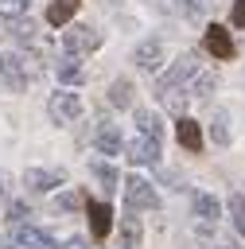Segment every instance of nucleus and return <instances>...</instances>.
<instances>
[{"label":"nucleus","mask_w":245,"mask_h":249,"mask_svg":"<svg viewBox=\"0 0 245 249\" xmlns=\"http://www.w3.org/2000/svg\"><path fill=\"white\" fill-rule=\"evenodd\" d=\"M8 31H12V39H16V43H23V47H35V51H43V47H47V39L39 35V27H35L31 19H19V16H16V19L8 23Z\"/></svg>","instance_id":"14"},{"label":"nucleus","mask_w":245,"mask_h":249,"mask_svg":"<svg viewBox=\"0 0 245 249\" xmlns=\"http://www.w3.org/2000/svg\"><path fill=\"white\" fill-rule=\"evenodd\" d=\"M8 191V171H0V195Z\"/></svg>","instance_id":"30"},{"label":"nucleus","mask_w":245,"mask_h":249,"mask_svg":"<svg viewBox=\"0 0 245 249\" xmlns=\"http://www.w3.org/2000/svg\"><path fill=\"white\" fill-rule=\"evenodd\" d=\"M183 89H187V97H206V93H214V89H218V74L198 70V74H194V78H191Z\"/></svg>","instance_id":"17"},{"label":"nucleus","mask_w":245,"mask_h":249,"mask_svg":"<svg viewBox=\"0 0 245 249\" xmlns=\"http://www.w3.org/2000/svg\"><path fill=\"white\" fill-rule=\"evenodd\" d=\"M202 43H206V51H210L214 58H222V62L237 54V47H233V39H229V31H226L222 23H210L206 35H202Z\"/></svg>","instance_id":"9"},{"label":"nucleus","mask_w":245,"mask_h":249,"mask_svg":"<svg viewBox=\"0 0 245 249\" xmlns=\"http://www.w3.org/2000/svg\"><path fill=\"white\" fill-rule=\"evenodd\" d=\"M47 117L54 121V124H70V121H78L82 117V97L78 93H54L51 101H47Z\"/></svg>","instance_id":"6"},{"label":"nucleus","mask_w":245,"mask_h":249,"mask_svg":"<svg viewBox=\"0 0 245 249\" xmlns=\"http://www.w3.org/2000/svg\"><path fill=\"white\" fill-rule=\"evenodd\" d=\"M124 202H128V210H156L159 206L156 187L148 179H140V175H128L124 179Z\"/></svg>","instance_id":"3"},{"label":"nucleus","mask_w":245,"mask_h":249,"mask_svg":"<svg viewBox=\"0 0 245 249\" xmlns=\"http://www.w3.org/2000/svg\"><path fill=\"white\" fill-rule=\"evenodd\" d=\"M101 47V31H93L89 23H74L62 31V51L66 54H89Z\"/></svg>","instance_id":"1"},{"label":"nucleus","mask_w":245,"mask_h":249,"mask_svg":"<svg viewBox=\"0 0 245 249\" xmlns=\"http://www.w3.org/2000/svg\"><path fill=\"white\" fill-rule=\"evenodd\" d=\"M78 4H82V0H54V4L47 8V23H54V27L70 23V16L78 12Z\"/></svg>","instance_id":"19"},{"label":"nucleus","mask_w":245,"mask_h":249,"mask_svg":"<svg viewBox=\"0 0 245 249\" xmlns=\"http://www.w3.org/2000/svg\"><path fill=\"white\" fill-rule=\"evenodd\" d=\"M140 233H144L140 222H136L132 214H124V218H121V249H136V245H140Z\"/></svg>","instance_id":"20"},{"label":"nucleus","mask_w":245,"mask_h":249,"mask_svg":"<svg viewBox=\"0 0 245 249\" xmlns=\"http://www.w3.org/2000/svg\"><path fill=\"white\" fill-rule=\"evenodd\" d=\"M179 144L187 148V152H202V128H198V121H191V117H179Z\"/></svg>","instance_id":"16"},{"label":"nucleus","mask_w":245,"mask_h":249,"mask_svg":"<svg viewBox=\"0 0 245 249\" xmlns=\"http://www.w3.org/2000/svg\"><path fill=\"white\" fill-rule=\"evenodd\" d=\"M66 183V171L62 167H27L23 171V187L27 191H54Z\"/></svg>","instance_id":"8"},{"label":"nucleus","mask_w":245,"mask_h":249,"mask_svg":"<svg viewBox=\"0 0 245 249\" xmlns=\"http://www.w3.org/2000/svg\"><path fill=\"white\" fill-rule=\"evenodd\" d=\"M179 4H183L187 16H202V12H206V0H179Z\"/></svg>","instance_id":"28"},{"label":"nucleus","mask_w":245,"mask_h":249,"mask_svg":"<svg viewBox=\"0 0 245 249\" xmlns=\"http://www.w3.org/2000/svg\"><path fill=\"white\" fill-rule=\"evenodd\" d=\"M86 214H89V233L101 241V237H109V230H113V210H109V202H86Z\"/></svg>","instance_id":"13"},{"label":"nucleus","mask_w":245,"mask_h":249,"mask_svg":"<svg viewBox=\"0 0 245 249\" xmlns=\"http://www.w3.org/2000/svg\"><path fill=\"white\" fill-rule=\"evenodd\" d=\"M198 70H202V66H198V54H194V51H187L183 58H175V62H171V70H167V74H159L156 89H167V86H187Z\"/></svg>","instance_id":"5"},{"label":"nucleus","mask_w":245,"mask_h":249,"mask_svg":"<svg viewBox=\"0 0 245 249\" xmlns=\"http://www.w3.org/2000/svg\"><path fill=\"white\" fill-rule=\"evenodd\" d=\"M229 218H233V230L245 233V191L229 195Z\"/></svg>","instance_id":"23"},{"label":"nucleus","mask_w":245,"mask_h":249,"mask_svg":"<svg viewBox=\"0 0 245 249\" xmlns=\"http://www.w3.org/2000/svg\"><path fill=\"white\" fill-rule=\"evenodd\" d=\"M132 93H136V86H132L128 78H117V82L109 86V105H113V109H128V105H132Z\"/></svg>","instance_id":"18"},{"label":"nucleus","mask_w":245,"mask_h":249,"mask_svg":"<svg viewBox=\"0 0 245 249\" xmlns=\"http://www.w3.org/2000/svg\"><path fill=\"white\" fill-rule=\"evenodd\" d=\"M124 156L132 163H159V140L148 136V132H140V136L124 140Z\"/></svg>","instance_id":"7"},{"label":"nucleus","mask_w":245,"mask_h":249,"mask_svg":"<svg viewBox=\"0 0 245 249\" xmlns=\"http://www.w3.org/2000/svg\"><path fill=\"white\" fill-rule=\"evenodd\" d=\"M210 249H233V245H210Z\"/></svg>","instance_id":"32"},{"label":"nucleus","mask_w":245,"mask_h":249,"mask_svg":"<svg viewBox=\"0 0 245 249\" xmlns=\"http://www.w3.org/2000/svg\"><path fill=\"white\" fill-rule=\"evenodd\" d=\"M132 62H136V70H144V74H159V70H163V47H159L156 39H144V43L136 47Z\"/></svg>","instance_id":"10"},{"label":"nucleus","mask_w":245,"mask_h":249,"mask_svg":"<svg viewBox=\"0 0 245 249\" xmlns=\"http://www.w3.org/2000/svg\"><path fill=\"white\" fill-rule=\"evenodd\" d=\"M93 148H97V152H105V156H121V148H124L121 128H117V124H109V121H101V124H97V132H93Z\"/></svg>","instance_id":"12"},{"label":"nucleus","mask_w":245,"mask_h":249,"mask_svg":"<svg viewBox=\"0 0 245 249\" xmlns=\"http://www.w3.org/2000/svg\"><path fill=\"white\" fill-rule=\"evenodd\" d=\"M136 128L148 132V136H156V140L163 136V124H159V117H156L152 109H136Z\"/></svg>","instance_id":"21"},{"label":"nucleus","mask_w":245,"mask_h":249,"mask_svg":"<svg viewBox=\"0 0 245 249\" xmlns=\"http://www.w3.org/2000/svg\"><path fill=\"white\" fill-rule=\"evenodd\" d=\"M89 171L97 175V183L105 187V191H117V183H121V175L109 167V163H101V160H89Z\"/></svg>","instance_id":"22"},{"label":"nucleus","mask_w":245,"mask_h":249,"mask_svg":"<svg viewBox=\"0 0 245 249\" xmlns=\"http://www.w3.org/2000/svg\"><path fill=\"white\" fill-rule=\"evenodd\" d=\"M210 136H214V144H229V128H226V113H214V121H210Z\"/></svg>","instance_id":"24"},{"label":"nucleus","mask_w":245,"mask_h":249,"mask_svg":"<svg viewBox=\"0 0 245 249\" xmlns=\"http://www.w3.org/2000/svg\"><path fill=\"white\" fill-rule=\"evenodd\" d=\"M8 249H58V245H54V237H51L47 230L19 222V226L12 230V237H8Z\"/></svg>","instance_id":"4"},{"label":"nucleus","mask_w":245,"mask_h":249,"mask_svg":"<svg viewBox=\"0 0 245 249\" xmlns=\"http://www.w3.org/2000/svg\"><path fill=\"white\" fill-rule=\"evenodd\" d=\"M8 218H12V222H16V226H19V222H23V218H31V210H27V206H23V202H12V206H8Z\"/></svg>","instance_id":"27"},{"label":"nucleus","mask_w":245,"mask_h":249,"mask_svg":"<svg viewBox=\"0 0 245 249\" xmlns=\"http://www.w3.org/2000/svg\"><path fill=\"white\" fill-rule=\"evenodd\" d=\"M86 206V191H66L58 195V210H82Z\"/></svg>","instance_id":"25"},{"label":"nucleus","mask_w":245,"mask_h":249,"mask_svg":"<svg viewBox=\"0 0 245 249\" xmlns=\"http://www.w3.org/2000/svg\"><path fill=\"white\" fill-rule=\"evenodd\" d=\"M31 62H35L31 54H4V58H0V74L8 78L12 89H23V86L35 78V66H31Z\"/></svg>","instance_id":"2"},{"label":"nucleus","mask_w":245,"mask_h":249,"mask_svg":"<svg viewBox=\"0 0 245 249\" xmlns=\"http://www.w3.org/2000/svg\"><path fill=\"white\" fill-rule=\"evenodd\" d=\"M233 27H245V0H233Z\"/></svg>","instance_id":"29"},{"label":"nucleus","mask_w":245,"mask_h":249,"mask_svg":"<svg viewBox=\"0 0 245 249\" xmlns=\"http://www.w3.org/2000/svg\"><path fill=\"white\" fill-rule=\"evenodd\" d=\"M23 8H27V0H0V16H8V19L23 16Z\"/></svg>","instance_id":"26"},{"label":"nucleus","mask_w":245,"mask_h":249,"mask_svg":"<svg viewBox=\"0 0 245 249\" xmlns=\"http://www.w3.org/2000/svg\"><path fill=\"white\" fill-rule=\"evenodd\" d=\"M218 218H222L218 198H214V195H194V226L206 233L210 226H218Z\"/></svg>","instance_id":"11"},{"label":"nucleus","mask_w":245,"mask_h":249,"mask_svg":"<svg viewBox=\"0 0 245 249\" xmlns=\"http://www.w3.org/2000/svg\"><path fill=\"white\" fill-rule=\"evenodd\" d=\"M54 74H58L62 86H82L86 82V66L78 62V54H62V62L54 66Z\"/></svg>","instance_id":"15"},{"label":"nucleus","mask_w":245,"mask_h":249,"mask_svg":"<svg viewBox=\"0 0 245 249\" xmlns=\"http://www.w3.org/2000/svg\"><path fill=\"white\" fill-rule=\"evenodd\" d=\"M66 249H86V245H82V241H70V245H66Z\"/></svg>","instance_id":"31"}]
</instances>
